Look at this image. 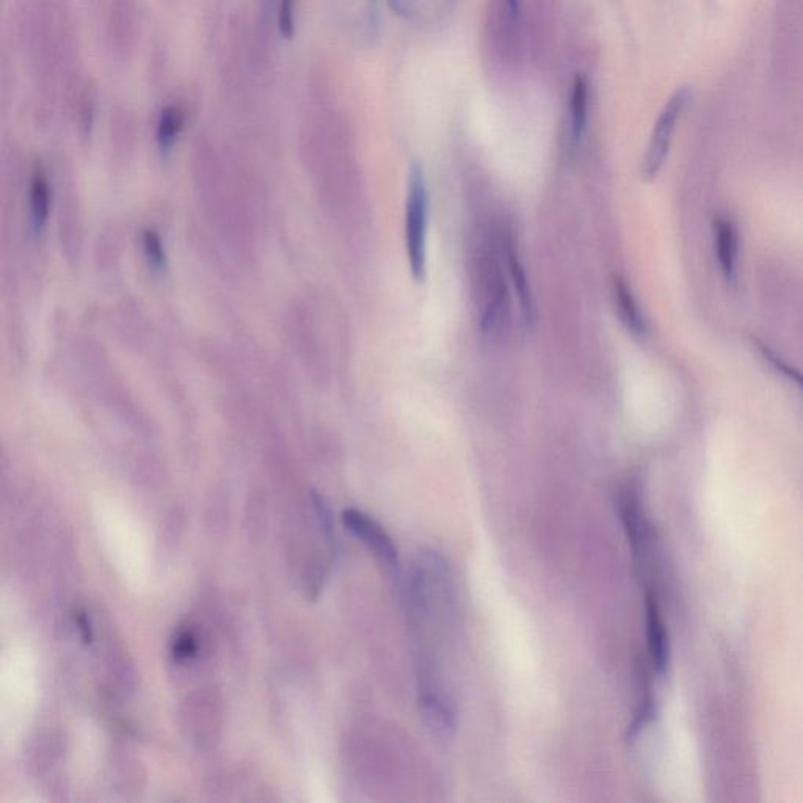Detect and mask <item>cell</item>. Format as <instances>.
<instances>
[{"label":"cell","mask_w":803,"mask_h":803,"mask_svg":"<svg viewBox=\"0 0 803 803\" xmlns=\"http://www.w3.org/2000/svg\"><path fill=\"white\" fill-rule=\"evenodd\" d=\"M427 223L429 192L426 178L418 164L411 165L405 203V245L411 277L422 283L427 272Z\"/></svg>","instance_id":"obj_1"},{"label":"cell","mask_w":803,"mask_h":803,"mask_svg":"<svg viewBox=\"0 0 803 803\" xmlns=\"http://www.w3.org/2000/svg\"><path fill=\"white\" fill-rule=\"evenodd\" d=\"M689 99H691L689 90L686 87L680 88L673 93L672 98L667 101L664 109L659 113L655 128L651 132L650 142L645 149L644 160H642V170L640 171H642V178L645 181H653L659 175L662 165L669 156L676 124L689 104Z\"/></svg>","instance_id":"obj_2"},{"label":"cell","mask_w":803,"mask_h":803,"mask_svg":"<svg viewBox=\"0 0 803 803\" xmlns=\"http://www.w3.org/2000/svg\"><path fill=\"white\" fill-rule=\"evenodd\" d=\"M342 523L347 527V531L360 538L361 542L371 549L372 553L382 560L389 570L399 575V554H397L396 546L377 521L372 520L371 516H367L360 510H347L342 513Z\"/></svg>","instance_id":"obj_3"},{"label":"cell","mask_w":803,"mask_h":803,"mask_svg":"<svg viewBox=\"0 0 803 803\" xmlns=\"http://www.w3.org/2000/svg\"><path fill=\"white\" fill-rule=\"evenodd\" d=\"M388 4L408 24L433 27L451 15L455 0H388Z\"/></svg>","instance_id":"obj_4"},{"label":"cell","mask_w":803,"mask_h":803,"mask_svg":"<svg viewBox=\"0 0 803 803\" xmlns=\"http://www.w3.org/2000/svg\"><path fill=\"white\" fill-rule=\"evenodd\" d=\"M714 244H716L717 259L727 283L733 284L736 280V267H738L739 236L738 229L728 219H717L714 223Z\"/></svg>","instance_id":"obj_5"},{"label":"cell","mask_w":803,"mask_h":803,"mask_svg":"<svg viewBox=\"0 0 803 803\" xmlns=\"http://www.w3.org/2000/svg\"><path fill=\"white\" fill-rule=\"evenodd\" d=\"M647 639L651 662L656 672L664 673L669 665V636L661 612L653 596H647Z\"/></svg>","instance_id":"obj_6"},{"label":"cell","mask_w":803,"mask_h":803,"mask_svg":"<svg viewBox=\"0 0 803 803\" xmlns=\"http://www.w3.org/2000/svg\"><path fill=\"white\" fill-rule=\"evenodd\" d=\"M589 115V84L585 77H576L573 90L570 93L568 102V129H570V140L579 143L587 124Z\"/></svg>","instance_id":"obj_7"},{"label":"cell","mask_w":803,"mask_h":803,"mask_svg":"<svg viewBox=\"0 0 803 803\" xmlns=\"http://www.w3.org/2000/svg\"><path fill=\"white\" fill-rule=\"evenodd\" d=\"M614 283L615 302H617L620 319L633 335L644 336L647 333V325H645L644 316L640 313L633 292L622 277L615 278Z\"/></svg>","instance_id":"obj_8"},{"label":"cell","mask_w":803,"mask_h":803,"mask_svg":"<svg viewBox=\"0 0 803 803\" xmlns=\"http://www.w3.org/2000/svg\"><path fill=\"white\" fill-rule=\"evenodd\" d=\"M520 2L521 0H496L495 7V33L498 38L506 44L507 49H512L518 40V30H520Z\"/></svg>","instance_id":"obj_9"},{"label":"cell","mask_w":803,"mask_h":803,"mask_svg":"<svg viewBox=\"0 0 803 803\" xmlns=\"http://www.w3.org/2000/svg\"><path fill=\"white\" fill-rule=\"evenodd\" d=\"M49 208H51V190L49 182L43 173L33 176L32 187H30V212H32L33 226L37 231H41L48 220Z\"/></svg>","instance_id":"obj_10"},{"label":"cell","mask_w":803,"mask_h":803,"mask_svg":"<svg viewBox=\"0 0 803 803\" xmlns=\"http://www.w3.org/2000/svg\"><path fill=\"white\" fill-rule=\"evenodd\" d=\"M347 15L361 37L372 40L377 32V8L375 0H346Z\"/></svg>","instance_id":"obj_11"},{"label":"cell","mask_w":803,"mask_h":803,"mask_svg":"<svg viewBox=\"0 0 803 803\" xmlns=\"http://www.w3.org/2000/svg\"><path fill=\"white\" fill-rule=\"evenodd\" d=\"M504 247H506L504 255H506L507 259V269H509L510 275H512V281L513 284H515L516 294H518V297H520L521 308H523V313L524 316H526V319H531V291H529V284H527L526 275H524L520 258H518V251H516L515 245H513L512 242H509V240H506Z\"/></svg>","instance_id":"obj_12"},{"label":"cell","mask_w":803,"mask_h":803,"mask_svg":"<svg viewBox=\"0 0 803 803\" xmlns=\"http://www.w3.org/2000/svg\"><path fill=\"white\" fill-rule=\"evenodd\" d=\"M181 128L182 113L179 112V109L170 107V109L165 110V112L162 113V117H160L159 131H157L160 146H162V148H168V146L173 145Z\"/></svg>","instance_id":"obj_13"},{"label":"cell","mask_w":803,"mask_h":803,"mask_svg":"<svg viewBox=\"0 0 803 803\" xmlns=\"http://www.w3.org/2000/svg\"><path fill=\"white\" fill-rule=\"evenodd\" d=\"M143 245H145V253L148 256V261L154 269L162 270L165 267V250L160 240L159 234L156 231H145L143 234Z\"/></svg>","instance_id":"obj_14"},{"label":"cell","mask_w":803,"mask_h":803,"mask_svg":"<svg viewBox=\"0 0 803 803\" xmlns=\"http://www.w3.org/2000/svg\"><path fill=\"white\" fill-rule=\"evenodd\" d=\"M173 653L179 661L195 658L198 655V640L190 631H182L176 637Z\"/></svg>","instance_id":"obj_15"},{"label":"cell","mask_w":803,"mask_h":803,"mask_svg":"<svg viewBox=\"0 0 803 803\" xmlns=\"http://www.w3.org/2000/svg\"><path fill=\"white\" fill-rule=\"evenodd\" d=\"M760 349L761 353H763V357L766 358V360L769 361V363H771L775 369H778V371L782 372V374L788 375L789 378H793L794 382H796L797 386L802 389L803 393V374H800V372L797 371V369H794L793 366L786 364L785 361L778 360L777 355L772 353L771 350L766 349V347L761 346Z\"/></svg>","instance_id":"obj_16"},{"label":"cell","mask_w":803,"mask_h":803,"mask_svg":"<svg viewBox=\"0 0 803 803\" xmlns=\"http://www.w3.org/2000/svg\"><path fill=\"white\" fill-rule=\"evenodd\" d=\"M294 7L295 0H281L280 29L286 38L294 33Z\"/></svg>","instance_id":"obj_17"}]
</instances>
